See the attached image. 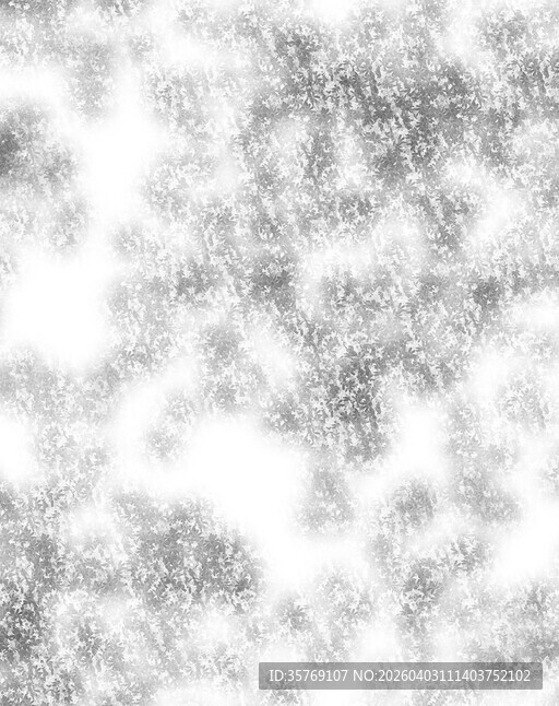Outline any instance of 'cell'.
<instances>
[{
	"mask_svg": "<svg viewBox=\"0 0 559 706\" xmlns=\"http://www.w3.org/2000/svg\"><path fill=\"white\" fill-rule=\"evenodd\" d=\"M443 491L447 507L486 533L512 529L524 517L521 497L478 462L450 467Z\"/></svg>",
	"mask_w": 559,
	"mask_h": 706,
	"instance_id": "cell-1",
	"label": "cell"
},
{
	"mask_svg": "<svg viewBox=\"0 0 559 706\" xmlns=\"http://www.w3.org/2000/svg\"><path fill=\"white\" fill-rule=\"evenodd\" d=\"M359 517V502L343 468L329 460L313 462L295 509L299 531L313 538L338 537L352 531Z\"/></svg>",
	"mask_w": 559,
	"mask_h": 706,
	"instance_id": "cell-2",
	"label": "cell"
},
{
	"mask_svg": "<svg viewBox=\"0 0 559 706\" xmlns=\"http://www.w3.org/2000/svg\"><path fill=\"white\" fill-rule=\"evenodd\" d=\"M447 508L443 487L425 475L399 481L377 503L372 527L406 542L425 534Z\"/></svg>",
	"mask_w": 559,
	"mask_h": 706,
	"instance_id": "cell-3",
	"label": "cell"
},
{
	"mask_svg": "<svg viewBox=\"0 0 559 706\" xmlns=\"http://www.w3.org/2000/svg\"><path fill=\"white\" fill-rule=\"evenodd\" d=\"M314 607L320 620L362 633L383 613L377 585L341 565L323 570L314 585Z\"/></svg>",
	"mask_w": 559,
	"mask_h": 706,
	"instance_id": "cell-4",
	"label": "cell"
},
{
	"mask_svg": "<svg viewBox=\"0 0 559 706\" xmlns=\"http://www.w3.org/2000/svg\"><path fill=\"white\" fill-rule=\"evenodd\" d=\"M492 414L500 428L519 438L547 436L557 422V408L550 395L528 375L514 377L497 391Z\"/></svg>",
	"mask_w": 559,
	"mask_h": 706,
	"instance_id": "cell-5",
	"label": "cell"
},
{
	"mask_svg": "<svg viewBox=\"0 0 559 706\" xmlns=\"http://www.w3.org/2000/svg\"><path fill=\"white\" fill-rule=\"evenodd\" d=\"M439 428L440 449L450 467L479 463L481 450L492 430L488 412L478 401L467 397L447 405Z\"/></svg>",
	"mask_w": 559,
	"mask_h": 706,
	"instance_id": "cell-6",
	"label": "cell"
},
{
	"mask_svg": "<svg viewBox=\"0 0 559 706\" xmlns=\"http://www.w3.org/2000/svg\"><path fill=\"white\" fill-rule=\"evenodd\" d=\"M432 551L449 577L459 585L487 578L497 557L491 539L474 528L448 536Z\"/></svg>",
	"mask_w": 559,
	"mask_h": 706,
	"instance_id": "cell-7",
	"label": "cell"
},
{
	"mask_svg": "<svg viewBox=\"0 0 559 706\" xmlns=\"http://www.w3.org/2000/svg\"><path fill=\"white\" fill-rule=\"evenodd\" d=\"M453 585L432 549L424 550L408 554L396 598L411 609L436 613Z\"/></svg>",
	"mask_w": 559,
	"mask_h": 706,
	"instance_id": "cell-8",
	"label": "cell"
},
{
	"mask_svg": "<svg viewBox=\"0 0 559 706\" xmlns=\"http://www.w3.org/2000/svg\"><path fill=\"white\" fill-rule=\"evenodd\" d=\"M559 590L555 579L536 577L506 589L501 621L524 626H557Z\"/></svg>",
	"mask_w": 559,
	"mask_h": 706,
	"instance_id": "cell-9",
	"label": "cell"
},
{
	"mask_svg": "<svg viewBox=\"0 0 559 706\" xmlns=\"http://www.w3.org/2000/svg\"><path fill=\"white\" fill-rule=\"evenodd\" d=\"M491 633L507 661H535L556 669L559 634L557 626H524L500 621Z\"/></svg>",
	"mask_w": 559,
	"mask_h": 706,
	"instance_id": "cell-10",
	"label": "cell"
},
{
	"mask_svg": "<svg viewBox=\"0 0 559 706\" xmlns=\"http://www.w3.org/2000/svg\"><path fill=\"white\" fill-rule=\"evenodd\" d=\"M406 541L376 527L370 528L362 554L374 584L385 596L396 597L408 553Z\"/></svg>",
	"mask_w": 559,
	"mask_h": 706,
	"instance_id": "cell-11",
	"label": "cell"
},
{
	"mask_svg": "<svg viewBox=\"0 0 559 706\" xmlns=\"http://www.w3.org/2000/svg\"><path fill=\"white\" fill-rule=\"evenodd\" d=\"M397 644L408 660L427 661L437 656L436 613L411 609L397 602L389 612Z\"/></svg>",
	"mask_w": 559,
	"mask_h": 706,
	"instance_id": "cell-12",
	"label": "cell"
},
{
	"mask_svg": "<svg viewBox=\"0 0 559 706\" xmlns=\"http://www.w3.org/2000/svg\"><path fill=\"white\" fill-rule=\"evenodd\" d=\"M90 219V208L83 199L78 197L61 199L52 209L44 227L46 243L53 251L71 252L80 245Z\"/></svg>",
	"mask_w": 559,
	"mask_h": 706,
	"instance_id": "cell-13",
	"label": "cell"
},
{
	"mask_svg": "<svg viewBox=\"0 0 559 706\" xmlns=\"http://www.w3.org/2000/svg\"><path fill=\"white\" fill-rule=\"evenodd\" d=\"M457 592L477 621L488 631L502 617L506 589L487 578L468 584H455Z\"/></svg>",
	"mask_w": 559,
	"mask_h": 706,
	"instance_id": "cell-14",
	"label": "cell"
},
{
	"mask_svg": "<svg viewBox=\"0 0 559 706\" xmlns=\"http://www.w3.org/2000/svg\"><path fill=\"white\" fill-rule=\"evenodd\" d=\"M318 615L314 604L309 599L294 595L277 605L275 619L288 637L299 642H310L320 629Z\"/></svg>",
	"mask_w": 559,
	"mask_h": 706,
	"instance_id": "cell-15",
	"label": "cell"
},
{
	"mask_svg": "<svg viewBox=\"0 0 559 706\" xmlns=\"http://www.w3.org/2000/svg\"><path fill=\"white\" fill-rule=\"evenodd\" d=\"M520 440L503 428H492L481 450L479 463L499 478L513 473L523 459Z\"/></svg>",
	"mask_w": 559,
	"mask_h": 706,
	"instance_id": "cell-16",
	"label": "cell"
},
{
	"mask_svg": "<svg viewBox=\"0 0 559 706\" xmlns=\"http://www.w3.org/2000/svg\"><path fill=\"white\" fill-rule=\"evenodd\" d=\"M183 433L158 420L144 434V452L157 463L171 462L178 458L185 447Z\"/></svg>",
	"mask_w": 559,
	"mask_h": 706,
	"instance_id": "cell-17",
	"label": "cell"
},
{
	"mask_svg": "<svg viewBox=\"0 0 559 706\" xmlns=\"http://www.w3.org/2000/svg\"><path fill=\"white\" fill-rule=\"evenodd\" d=\"M202 411L203 407L195 392L177 390L163 401L158 420L186 432L198 421Z\"/></svg>",
	"mask_w": 559,
	"mask_h": 706,
	"instance_id": "cell-18",
	"label": "cell"
},
{
	"mask_svg": "<svg viewBox=\"0 0 559 706\" xmlns=\"http://www.w3.org/2000/svg\"><path fill=\"white\" fill-rule=\"evenodd\" d=\"M459 657L473 662L507 661L491 631L463 638L459 647Z\"/></svg>",
	"mask_w": 559,
	"mask_h": 706,
	"instance_id": "cell-19",
	"label": "cell"
},
{
	"mask_svg": "<svg viewBox=\"0 0 559 706\" xmlns=\"http://www.w3.org/2000/svg\"><path fill=\"white\" fill-rule=\"evenodd\" d=\"M479 695L467 691H417L412 695L413 704L444 705L471 704L477 702Z\"/></svg>",
	"mask_w": 559,
	"mask_h": 706,
	"instance_id": "cell-20",
	"label": "cell"
},
{
	"mask_svg": "<svg viewBox=\"0 0 559 706\" xmlns=\"http://www.w3.org/2000/svg\"><path fill=\"white\" fill-rule=\"evenodd\" d=\"M537 483L540 491L550 499L558 496V451L555 447L544 458L538 471Z\"/></svg>",
	"mask_w": 559,
	"mask_h": 706,
	"instance_id": "cell-21",
	"label": "cell"
},
{
	"mask_svg": "<svg viewBox=\"0 0 559 706\" xmlns=\"http://www.w3.org/2000/svg\"><path fill=\"white\" fill-rule=\"evenodd\" d=\"M16 273V261L12 254L0 247V287L10 283Z\"/></svg>",
	"mask_w": 559,
	"mask_h": 706,
	"instance_id": "cell-22",
	"label": "cell"
}]
</instances>
